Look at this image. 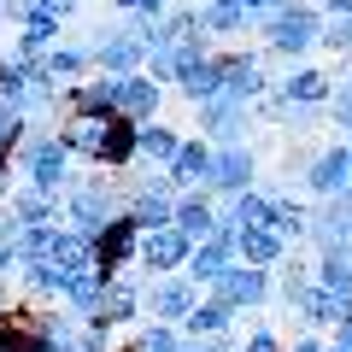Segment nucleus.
I'll return each mask as SVG.
<instances>
[{
	"mask_svg": "<svg viewBox=\"0 0 352 352\" xmlns=\"http://www.w3.org/2000/svg\"><path fill=\"white\" fill-rule=\"evenodd\" d=\"M12 170H18L24 188L47 194V200H65V188L76 182V159L59 147L53 124H30V135L18 141V153H12Z\"/></svg>",
	"mask_w": 352,
	"mask_h": 352,
	"instance_id": "obj_1",
	"label": "nucleus"
},
{
	"mask_svg": "<svg viewBox=\"0 0 352 352\" xmlns=\"http://www.w3.org/2000/svg\"><path fill=\"white\" fill-rule=\"evenodd\" d=\"M252 36H258V47L270 53V59L305 65L317 53V41H323V12H317L311 0H288V6H276L270 18H258Z\"/></svg>",
	"mask_w": 352,
	"mask_h": 352,
	"instance_id": "obj_2",
	"label": "nucleus"
},
{
	"mask_svg": "<svg viewBox=\"0 0 352 352\" xmlns=\"http://www.w3.org/2000/svg\"><path fill=\"white\" fill-rule=\"evenodd\" d=\"M112 217H124V176L100 170V176H76L59 200V223L76 235H100Z\"/></svg>",
	"mask_w": 352,
	"mask_h": 352,
	"instance_id": "obj_3",
	"label": "nucleus"
},
{
	"mask_svg": "<svg viewBox=\"0 0 352 352\" xmlns=\"http://www.w3.org/2000/svg\"><path fill=\"white\" fill-rule=\"evenodd\" d=\"M217 59H223V94L229 100H241V106H252L258 94H270V53L264 47H217Z\"/></svg>",
	"mask_w": 352,
	"mask_h": 352,
	"instance_id": "obj_4",
	"label": "nucleus"
},
{
	"mask_svg": "<svg viewBox=\"0 0 352 352\" xmlns=\"http://www.w3.org/2000/svg\"><path fill=\"white\" fill-rule=\"evenodd\" d=\"M206 294L223 300L229 311H264V305L276 300V270H258V264H241V258H235Z\"/></svg>",
	"mask_w": 352,
	"mask_h": 352,
	"instance_id": "obj_5",
	"label": "nucleus"
},
{
	"mask_svg": "<svg viewBox=\"0 0 352 352\" xmlns=\"http://www.w3.org/2000/svg\"><path fill=\"white\" fill-rule=\"evenodd\" d=\"M82 47H88V71L94 76H129V71H141V59H147V47L129 36V24H100Z\"/></svg>",
	"mask_w": 352,
	"mask_h": 352,
	"instance_id": "obj_6",
	"label": "nucleus"
},
{
	"mask_svg": "<svg viewBox=\"0 0 352 352\" xmlns=\"http://www.w3.org/2000/svg\"><path fill=\"white\" fill-rule=\"evenodd\" d=\"M229 264H235V223L223 217V200H217V229H212L206 241H194L188 264H182V276H188L194 288L206 294V288H212V282H217V276L229 270Z\"/></svg>",
	"mask_w": 352,
	"mask_h": 352,
	"instance_id": "obj_7",
	"label": "nucleus"
},
{
	"mask_svg": "<svg viewBox=\"0 0 352 352\" xmlns=\"http://www.w3.org/2000/svg\"><path fill=\"white\" fill-rule=\"evenodd\" d=\"M252 106H241V100H229V94H212V100H200L194 106V129H200L212 147H229V141H247L252 135Z\"/></svg>",
	"mask_w": 352,
	"mask_h": 352,
	"instance_id": "obj_8",
	"label": "nucleus"
},
{
	"mask_svg": "<svg viewBox=\"0 0 352 352\" xmlns=\"http://www.w3.org/2000/svg\"><path fill=\"white\" fill-rule=\"evenodd\" d=\"M252 182H258V153H252V141L212 147V182H206V188H212L217 200H235V194H247Z\"/></svg>",
	"mask_w": 352,
	"mask_h": 352,
	"instance_id": "obj_9",
	"label": "nucleus"
},
{
	"mask_svg": "<svg viewBox=\"0 0 352 352\" xmlns=\"http://www.w3.org/2000/svg\"><path fill=\"white\" fill-rule=\"evenodd\" d=\"M194 300H200V288H194L182 270H176V276H147V288H141L147 323H182V317L194 311Z\"/></svg>",
	"mask_w": 352,
	"mask_h": 352,
	"instance_id": "obj_10",
	"label": "nucleus"
},
{
	"mask_svg": "<svg viewBox=\"0 0 352 352\" xmlns=\"http://www.w3.org/2000/svg\"><path fill=\"white\" fill-rule=\"evenodd\" d=\"M141 288H147L141 270H118V276L106 282V300H100V317H94V323L118 329V335H129L135 323H147V311H141Z\"/></svg>",
	"mask_w": 352,
	"mask_h": 352,
	"instance_id": "obj_11",
	"label": "nucleus"
},
{
	"mask_svg": "<svg viewBox=\"0 0 352 352\" xmlns=\"http://www.w3.org/2000/svg\"><path fill=\"white\" fill-rule=\"evenodd\" d=\"M188 252H194V241L182 235V229H147L141 235V247H135V270L141 276H176L182 264H188Z\"/></svg>",
	"mask_w": 352,
	"mask_h": 352,
	"instance_id": "obj_12",
	"label": "nucleus"
},
{
	"mask_svg": "<svg viewBox=\"0 0 352 352\" xmlns=\"http://www.w3.org/2000/svg\"><path fill=\"white\" fill-rule=\"evenodd\" d=\"M300 182H305V194H311V200H335L340 188H352V164H346V141H329V147H317L311 159H305Z\"/></svg>",
	"mask_w": 352,
	"mask_h": 352,
	"instance_id": "obj_13",
	"label": "nucleus"
},
{
	"mask_svg": "<svg viewBox=\"0 0 352 352\" xmlns=\"http://www.w3.org/2000/svg\"><path fill=\"white\" fill-rule=\"evenodd\" d=\"M270 88L282 94V106H311V112H323V106H329V94H335V76H329L323 65H311V59H305V65H288V71H282Z\"/></svg>",
	"mask_w": 352,
	"mask_h": 352,
	"instance_id": "obj_14",
	"label": "nucleus"
},
{
	"mask_svg": "<svg viewBox=\"0 0 352 352\" xmlns=\"http://www.w3.org/2000/svg\"><path fill=\"white\" fill-rule=\"evenodd\" d=\"M135 247H141V229L129 217H112V223L94 235V270L118 276V270H135Z\"/></svg>",
	"mask_w": 352,
	"mask_h": 352,
	"instance_id": "obj_15",
	"label": "nucleus"
},
{
	"mask_svg": "<svg viewBox=\"0 0 352 352\" xmlns=\"http://www.w3.org/2000/svg\"><path fill=\"white\" fill-rule=\"evenodd\" d=\"M305 241L317 252L335 247V241H352V188H340L335 200H317V212L305 217Z\"/></svg>",
	"mask_w": 352,
	"mask_h": 352,
	"instance_id": "obj_16",
	"label": "nucleus"
},
{
	"mask_svg": "<svg viewBox=\"0 0 352 352\" xmlns=\"http://www.w3.org/2000/svg\"><path fill=\"white\" fill-rule=\"evenodd\" d=\"M118 82V118L124 124H147V118L164 112V88L153 82L147 71H129V76H112Z\"/></svg>",
	"mask_w": 352,
	"mask_h": 352,
	"instance_id": "obj_17",
	"label": "nucleus"
},
{
	"mask_svg": "<svg viewBox=\"0 0 352 352\" xmlns=\"http://www.w3.org/2000/svg\"><path fill=\"white\" fill-rule=\"evenodd\" d=\"M164 176H170L176 194L206 188V182H212V141L206 135H182V147H176V159L164 164Z\"/></svg>",
	"mask_w": 352,
	"mask_h": 352,
	"instance_id": "obj_18",
	"label": "nucleus"
},
{
	"mask_svg": "<svg viewBox=\"0 0 352 352\" xmlns=\"http://www.w3.org/2000/svg\"><path fill=\"white\" fill-rule=\"evenodd\" d=\"M65 118H118V82L88 71L82 82L65 88Z\"/></svg>",
	"mask_w": 352,
	"mask_h": 352,
	"instance_id": "obj_19",
	"label": "nucleus"
},
{
	"mask_svg": "<svg viewBox=\"0 0 352 352\" xmlns=\"http://www.w3.org/2000/svg\"><path fill=\"white\" fill-rule=\"evenodd\" d=\"M200 6V36L206 41H229V47H241V41L252 36V18L241 12V0H194Z\"/></svg>",
	"mask_w": 352,
	"mask_h": 352,
	"instance_id": "obj_20",
	"label": "nucleus"
},
{
	"mask_svg": "<svg viewBox=\"0 0 352 352\" xmlns=\"http://www.w3.org/2000/svg\"><path fill=\"white\" fill-rule=\"evenodd\" d=\"M170 229H182L188 241H206V235L217 229V194H212V188L176 194V206H170Z\"/></svg>",
	"mask_w": 352,
	"mask_h": 352,
	"instance_id": "obj_21",
	"label": "nucleus"
},
{
	"mask_svg": "<svg viewBox=\"0 0 352 352\" xmlns=\"http://www.w3.org/2000/svg\"><path fill=\"white\" fill-rule=\"evenodd\" d=\"M170 94H182L188 106H200V100H212V94H223V59H217V47L206 53V59L182 65V71H176V82H170Z\"/></svg>",
	"mask_w": 352,
	"mask_h": 352,
	"instance_id": "obj_22",
	"label": "nucleus"
},
{
	"mask_svg": "<svg viewBox=\"0 0 352 352\" xmlns=\"http://www.w3.org/2000/svg\"><path fill=\"white\" fill-rule=\"evenodd\" d=\"M176 147H182V129L164 124V118H147V124H135V164H153V170H164V164L176 159Z\"/></svg>",
	"mask_w": 352,
	"mask_h": 352,
	"instance_id": "obj_23",
	"label": "nucleus"
},
{
	"mask_svg": "<svg viewBox=\"0 0 352 352\" xmlns=\"http://www.w3.org/2000/svg\"><path fill=\"white\" fill-rule=\"evenodd\" d=\"M311 282L329 288L335 300H352V241H335V247L317 252L311 258Z\"/></svg>",
	"mask_w": 352,
	"mask_h": 352,
	"instance_id": "obj_24",
	"label": "nucleus"
},
{
	"mask_svg": "<svg viewBox=\"0 0 352 352\" xmlns=\"http://www.w3.org/2000/svg\"><path fill=\"white\" fill-rule=\"evenodd\" d=\"M53 41H65V18H53V12H30L24 24L12 30V53L18 59H41Z\"/></svg>",
	"mask_w": 352,
	"mask_h": 352,
	"instance_id": "obj_25",
	"label": "nucleus"
},
{
	"mask_svg": "<svg viewBox=\"0 0 352 352\" xmlns=\"http://www.w3.org/2000/svg\"><path fill=\"white\" fill-rule=\"evenodd\" d=\"M53 135H59V147L71 153V159L94 164V159H100V135H106V118H59V124H53Z\"/></svg>",
	"mask_w": 352,
	"mask_h": 352,
	"instance_id": "obj_26",
	"label": "nucleus"
},
{
	"mask_svg": "<svg viewBox=\"0 0 352 352\" xmlns=\"http://www.w3.org/2000/svg\"><path fill=\"white\" fill-rule=\"evenodd\" d=\"M288 241L276 235V229H235V258L241 264H258V270H276L282 258H288Z\"/></svg>",
	"mask_w": 352,
	"mask_h": 352,
	"instance_id": "obj_27",
	"label": "nucleus"
},
{
	"mask_svg": "<svg viewBox=\"0 0 352 352\" xmlns=\"http://www.w3.org/2000/svg\"><path fill=\"white\" fill-rule=\"evenodd\" d=\"M223 217H229L235 229H270V223H276V200H270V188H264V182H252L247 194L223 200Z\"/></svg>",
	"mask_w": 352,
	"mask_h": 352,
	"instance_id": "obj_28",
	"label": "nucleus"
},
{
	"mask_svg": "<svg viewBox=\"0 0 352 352\" xmlns=\"http://www.w3.org/2000/svg\"><path fill=\"white\" fill-rule=\"evenodd\" d=\"M235 317H241V311H229L223 300H212V294H200V300H194V311L182 317L176 329H182L188 340H212V335H229V329H235Z\"/></svg>",
	"mask_w": 352,
	"mask_h": 352,
	"instance_id": "obj_29",
	"label": "nucleus"
},
{
	"mask_svg": "<svg viewBox=\"0 0 352 352\" xmlns=\"http://www.w3.org/2000/svg\"><path fill=\"white\" fill-rule=\"evenodd\" d=\"M41 76L59 82V88L82 82V76H88V47H82V41H53V47L41 53Z\"/></svg>",
	"mask_w": 352,
	"mask_h": 352,
	"instance_id": "obj_30",
	"label": "nucleus"
},
{
	"mask_svg": "<svg viewBox=\"0 0 352 352\" xmlns=\"http://www.w3.org/2000/svg\"><path fill=\"white\" fill-rule=\"evenodd\" d=\"M340 311H346V300H335V294H329V288H317V282L300 294V300H294V317H300V323L311 329V335H329V329L340 323Z\"/></svg>",
	"mask_w": 352,
	"mask_h": 352,
	"instance_id": "obj_31",
	"label": "nucleus"
},
{
	"mask_svg": "<svg viewBox=\"0 0 352 352\" xmlns=\"http://www.w3.org/2000/svg\"><path fill=\"white\" fill-rule=\"evenodd\" d=\"M106 270H94V264H88V270H76L71 276V288H65V311H76L82 317V323H94V317H100V300H106Z\"/></svg>",
	"mask_w": 352,
	"mask_h": 352,
	"instance_id": "obj_32",
	"label": "nucleus"
},
{
	"mask_svg": "<svg viewBox=\"0 0 352 352\" xmlns=\"http://www.w3.org/2000/svg\"><path fill=\"white\" fill-rule=\"evenodd\" d=\"M36 76H41V59H18V53H0V100L24 112V100H30V88H36Z\"/></svg>",
	"mask_w": 352,
	"mask_h": 352,
	"instance_id": "obj_33",
	"label": "nucleus"
},
{
	"mask_svg": "<svg viewBox=\"0 0 352 352\" xmlns=\"http://www.w3.org/2000/svg\"><path fill=\"white\" fill-rule=\"evenodd\" d=\"M0 212L12 217L18 229H24V223H59V200H47V194L24 188V182H12V194H6V206H0Z\"/></svg>",
	"mask_w": 352,
	"mask_h": 352,
	"instance_id": "obj_34",
	"label": "nucleus"
},
{
	"mask_svg": "<svg viewBox=\"0 0 352 352\" xmlns=\"http://www.w3.org/2000/svg\"><path fill=\"white\" fill-rule=\"evenodd\" d=\"M129 164H135V124L106 118V135H100V159H94V170H129Z\"/></svg>",
	"mask_w": 352,
	"mask_h": 352,
	"instance_id": "obj_35",
	"label": "nucleus"
},
{
	"mask_svg": "<svg viewBox=\"0 0 352 352\" xmlns=\"http://www.w3.org/2000/svg\"><path fill=\"white\" fill-rule=\"evenodd\" d=\"M124 346L129 352H176V346H182V329H176V323H135Z\"/></svg>",
	"mask_w": 352,
	"mask_h": 352,
	"instance_id": "obj_36",
	"label": "nucleus"
},
{
	"mask_svg": "<svg viewBox=\"0 0 352 352\" xmlns=\"http://www.w3.org/2000/svg\"><path fill=\"white\" fill-rule=\"evenodd\" d=\"M53 229H59V223H24V229L12 235V258H18V264L47 258V252H53Z\"/></svg>",
	"mask_w": 352,
	"mask_h": 352,
	"instance_id": "obj_37",
	"label": "nucleus"
},
{
	"mask_svg": "<svg viewBox=\"0 0 352 352\" xmlns=\"http://www.w3.org/2000/svg\"><path fill=\"white\" fill-rule=\"evenodd\" d=\"M323 112H329V124L340 129V141H346L352 135V76H335V94H329Z\"/></svg>",
	"mask_w": 352,
	"mask_h": 352,
	"instance_id": "obj_38",
	"label": "nucleus"
},
{
	"mask_svg": "<svg viewBox=\"0 0 352 352\" xmlns=\"http://www.w3.org/2000/svg\"><path fill=\"white\" fill-rule=\"evenodd\" d=\"M24 135H30V118L18 112V106H6V100H0V153L12 159V153H18V141H24Z\"/></svg>",
	"mask_w": 352,
	"mask_h": 352,
	"instance_id": "obj_39",
	"label": "nucleus"
},
{
	"mask_svg": "<svg viewBox=\"0 0 352 352\" xmlns=\"http://www.w3.org/2000/svg\"><path fill=\"white\" fill-rule=\"evenodd\" d=\"M235 352H282V335H276L270 323H252L247 335H241V346H235Z\"/></svg>",
	"mask_w": 352,
	"mask_h": 352,
	"instance_id": "obj_40",
	"label": "nucleus"
},
{
	"mask_svg": "<svg viewBox=\"0 0 352 352\" xmlns=\"http://www.w3.org/2000/svg\"><path fill=\"white\" fill-rule=\"evenodd\" d=\"M12 235H18V223L6 212H0V282H12L18 276V258H12Z\"/></svg>",
	"mask_w": 352,
	"mask_h": 352,
	"instance_id": "obj_41",
	"label": "nucleus"
},
{
	"mask_svg": "<svg viewBox=\"0 0 352 352\" xmlns=\"http://www.w3.org/2000/svg\"><path fill=\"white\" fill-rule=\"evenodd\" d=\"M112 6L124 18H164V12H170V0H112Z\"/></svg>",
	"mask_w": 352,
	"mask_h": 352,
	"instance_id": "obj_42",
	"label": "nucleus"
},
{
	"mask_svg": "<svg viewBox=\"0 0 352 352\" xmlns=\"http://www.w3.org/2000/svg\"><path fill=\"white\" fill-rule=\"evenodd\" d=\"M323 346H329V340H323V335H311V329H300L294 340H282V352H323Z\"/></svg>",
	"mask_w": 352,
	"mask_h": 352,
	"instance_id": "obj_43",
	"label": "nucleus"
},
{
	"mask_svg": "<svg viewBox=\"0 0 352 352\" xmlns=\"http://www.w3.org/2000/svg\"><path fill=\"white\" fill-rule=\"evenodd\" d=\"M276 6H288V0H241V12H247L252 24H258V18H270Z\"/></svg>",
	"mask_w": 352,
	"mask_h": 352,
	"instance_id": "obj_44",
	"label": "nucleus"
},
{
	"mask_svg": "<svg viewBox=\"0 0 352 352\" xmlns=\"http://www.w3.org/2000/svg\"><path fill=\"white\" fill-rule=\"evenodd\" d=\"M82 0H36V12H53V18H71Z\"/></svg>",
	"mask_w": 352,
	"mask_h": 352,
	"instance_id": "obj_45",
	"label": "nucleus"
},
{
	"mask_svg": "<svg viewBox=\"0 0 352 352\" xmlns=\"http://www.w3.org/2000/svg\"><path fill=\"white\" fill-rule=\"evenodd\" d=\"M329 335H335V340H340V346H352V300H346V311H340V323H335V329H329Z\"/></svg>",
	"mask_w": 352,
	"mask_h": 352,
	"instance_id": "obj_46",
	"label": "nucleus"
},
{
	"mask_svg": "<svg viewBox=\"0 0 352 352\" xmlns=\"http://www.w3.org/2000/svg\"><path fill=\"white\" fill-rule=\"evenodd\" d=\"M6 194H12V159L0 153V206H6Z\"/></svg>",
	"mask_w": 352,
	"mask_h": 352,
	"instance_id": "obj_47",
	"label": "nucleus"
},
{
	"mask_svg": "<svg viewBox=\"0 0 352 352\" xmlns=\"http://www.w3.org/2000/svg\"><path fill=\"white\" fill-rule=\"evenodd\" d=\"M176 352H206V346H200V340H188V335H182V346H176Z\"/></svg>",
	"mask_w": 352,
	"mask_h": 352,
	"instance_id": "obj_48",
	"label": "nucleus"
},
{
	"mask_svg": "<svg viewBox=\"0 0 352 352\" xmlns=\"http://www.w3.org/2000/svg\"><path fill=\"white\" fill-rule=\"evenodd\" d=\"M323 352H352V346H340V340H329V346H323Z\"/></svg>",
	"mask_w": 352,
	"mask_h": 352,
	"instance_id": "obj_49",
	"label": "nucleus"
},
{
	"mask_svg": "<svg viewBox=\"0 0 352 352\" xmlns=\"http://www.w3.org/2000/svg\"><path fill=\"white\" fill-rule=\"evenodd\" d=\"M346 164H352V135H346Z\"/></svg>",
	"mask_w": 352,
	"mask_h": 352,
	"instance_id": "obj_50",
	"label": "nucleus"
}]
</instances>
